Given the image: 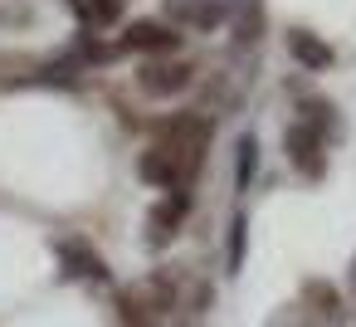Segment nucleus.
Instances as JSON below:
<instances>
[{
	"mask_svg": "<svg viewBox=\"0 0 356 327\" xmlns=\"http://www.w3.org/2000/svg\"><path fill=\"white\" fill-rule=\"evenodd\" d=\"M59 259L69 264V273H88V278H108V269H103V259H98V254H93V249H88L83 239H79V244H74V239H64V244H59Z\"/></svg>",
	"mask_w": 356,
	"mask_h": 327,
	"instance_id": "obj_9",
	"label": "nucleus"
},
{
	"mask_svg": "<svg viewBox=\"0 0 356 327\" xmlns=\"http://www.w3.org/2000/svg\"><path fill=\"white\" fill-rule=\"evenodd\" d=\"M288 49H293V59H298L302 69H327V64H332V45H322V40L307 35V30H288Z\"/></svg>",
	"mask_w": 356,
	"mask_h": 327,
	"instance_id": "obj_8",
	"label": "nucleus"
},
{
	"mask_svg": "<svg viewBox=\"0 0 356 327\" xmlns=\"http://www.w3.org/2000/svg\"><path fill=\"white\" fill-rule=\"evenodd\" d=\"M122 45H127V49H156V54H166V49H176V35H171V25L137 20V25L122 35Z\"/></svg>",
	"mask_w": 356,
	"mask_h": 327,
	"instance_id": "obj_7",
	"label": "nucleus"
},
{
	"mask_svg": "<svg viewBox=\"0 0 356 327\" xmlns=\"http://www.w3.org/2000/svg\"><path fill=\"white\" fill-rule=\"evenodd\" d=\"M122 0H93V20H118Z\"/></svg>",
	"mask_w": 356,
	"mask_h": 327,
	"instance_id": "obj_14",
	"label": "nucleus"
},
{
	"mask_svg": "<svg viewBox=\"0 0 356 327\" xmlns=\"http://www.w3.org/2000/svg\"><path fill=\"white\" fill-rule=\"evenodd\" d=\"M122 308L132 312V317H142V312H166L171 308V283L166 278H142L137 288H127V298H122Z\"/></svg>",
	"mask_w": 356,
	"mask_h": 327,
	"instance_id": "obj_6",
	"label": "nucleus"
},
{
	"mask_svg": "<svg viewBox=\"0 0 356 327\" xmlns=\"http://www.w3.org/2000/svg\"><path fill=\"white\" fill-rule=\"evenodd\" d=\"M229 230H234L229 234V269H239V259H244V220H234Z\"/></svg>",
	"mask_w": 356,
	"mask_h": 327,
	"instance_id": "obj_12",
	"label": "nucleus"
},
{
	"mask_svg": "<svg viewBox=\"0 0 356 327\" xmlns=\"http://www.w3.org/2000/svg\"><path fill=\"white\" fill-rule=\"evenodd\" d=\"M283 147H288V161H293L302 176H322V171H327V157H322V132H317L312 122L288 127Z\"/></svg>",
	"mask_w": 356,
	"mask_h": 327,
	"instance_id": "obj_2",
	"label": "nucleus"
},
{
	"mask_svg": "<svg viewBox=\"0 0 356 327\" xmlns=\"http://www.w3.org/2000/svg\"><path fill=\"white\" fill-rule=\"evenodd\" d=\"M210 122L205 118H191V113H181V118H166L161 122V132H156V152L176 166V176H181V186L200 171V161H205V147H210Z\"/></svg>",
	"mask_w": 356,
	"mask_h": 327,
	"instance_id": "obj_1",
	"label": "nucleus"
},
{
	"mask_svg": "<svg viewBox=\"0 0 356 327\" xmlns=\"http://www.w3.org/2000/svg\"><path fill=\"white\" fill-rule=\"evenodd\" d=\"M249 171H254V137H244V142H239V176L249 181Z\"/></svg>",
	"mask_w": 356,
	"mask_h": 327,
	"instance_id": "obj_13",
	"label": "nucleus"
},
{
	"mask_svg": "<svg viewBox=\"0 0 356 327\" xmlns=\"http://www.w3.org/2000/svg\"><path fill=\"white\" fill-rule=\"evenodd\" d=\"M137 171H142V181H147V186H171V191H181V176H176V166H171V161H166L156 147L142 157V166H137Z\"/></svg>",
	"mask_w": 356,
	"mask_h": 327,
	"instance_id": "obj_10",
	"label": "nucleus"
},
{
	"mask_svg": "<svg viewBox=\"0 0 356 327\" xmlns=\"http://www.w3.org/2000/svg\"><path fill=\"white\" fill-rule=\"evenodd\" d=\"M302 293H307V298H312V303H317V312H327V317H332V312H337V288H327V283H322V278H312V283H307V288H302Z\"/></svg>",
	"mask_w": 356,
	"mask_h": 327,
	"instance_id": "obj_11",
	"label": "nucleus"
},
{
	"mask_svg": "<svg viewBox=\"0 0 356 327\" xmlns=\"http://www.w3.org/2000/svg\"><path fill=\"white\" fill-rule=\"evenodd\" d=\"M186 205H191V196H186V191H176L171 200H161V205L147 215V244H171V234H176L181 215H186Z\"/></svg>",
	"mask_w": 356,
	"mask_h": 327,
	"instance_id": "obj_5",
	"label": "nucleus"
},
{
	"mask_svg": "<svg viewBox=\"0 0 356 327\" xmlns=\"http://www.w3.org/2000/svg\"><path fill=\"white\" fill-rule=\"evenodd\" d=\"M69 10H79V15H88V20H93V0H69Z\"/></svg>",
	"mask_w": 356,
	"mask_h": 327,
	"instance_id": "obj_15",
	"label": "nucleus"
},
{
	"mask_svg": "<svg viewBox=\"0 0 356 327\" xmlns=\"http://www.w3.org/2000/svg\"><path fill=\"white\" fill-rule=\"evenodd\" d=\"M166 15L176 25H191V30H215L225 20V6L220 0H166Z\"/></svg>",
	"mask_w": 356,
	"mask_h": 327,
	"instance_id": "obj_4",
	"label": "nucleus"
},
{
	"mask_svg": "<svg viewBox=\"0 0 356 327\" xmlns=\"http://www.w3.org/2000/svg\"><path fill=\"white\" fill-rule=\"evenodd\" d=\"M191 64H166V59H152V64H142L137 69V88L142 93H152V98H171V93H181L186 83H191Z\"/></svg>",
	"mask_w": 356,
	"mask_h": 327,
	"instance_id": "obj_3",
	"label": "nucleus"
}]
</instances>
